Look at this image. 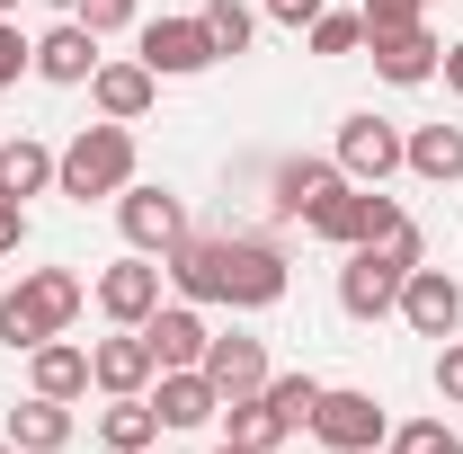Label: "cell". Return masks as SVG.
Returning <instances> with one entry per match:
<instances>
[{
    "mask_svg": "<svg viewBox=\"0 0 463 454\" xmlns=\"http://www.w3.org/2000/svg\"><path fill=\"white\" fill-rule=\"evenodd\" d=\"M383 454H463V437H446V419H410L383 437Z\"/></svg>",
    "mask_w": 463,
    "mask_h": 454,
    "instance_id": "29",
    "label": "cell"
},
{
    "mask_svg": "<svg viewBox=\"0 0 463 454\" xmlns=\"http://www.w3.org/2000/svg\"><path fill=\"white\" fill-rule=\"evenodd\" d=\"M214 454H250V446H232V437H214Z\"/></svg>",
    "mask_w": 463,
    "mask_h": 454,
    "instance_id": "37",
    "label": "cell"
},
{
    "mask_svg": "<svg viewBox=\"0 0 463 454\" xmlns=\"http://www.w3.org/2000/svg\"><path fill=\"white\" fill-rule=\"evenodd\" d=\"M116 232H125V250H143V259H170L178 241H187V205H178L170 187L134 178V187L116 196Z\"/></svg>",
    "mask_w": 463,
    "mask_h": 454,
    "instance_id": "7",
    "label": "cell"
},
{
    "mask_svg": "<svg viewBox=\"0 0 463 454\" xmlns=\"http://www.w3.org/2000/svg\"><path fill=\"white\" fill-rule=\"evenodd\" d=\"M0 454H18V446H9V437H0Z\"/></svg>",
    "mask_w": 463,
    "mask_h": 454,
    "instance_id": "39",
    "label": "cell"
},
{
    "mask_svg": "<svg viewBox=\"0 0 463 454\" xmlns=\"http://www.w3.org/2000/svg\"><path fill=\"white\" fill-rule=\"evenodd\" d=\"M152 374H161V356H152L143 330H116V339L90 347V383L99 393H152Z\"/></svg>",
    "mask_w": 463,
    "mask_h": 454,
    "instance_id": "17",
    "label": "cell"
},
{
    "mask_svg": "<svg viewBox=\"0 0 463 454\" xmlns=\"http://www.w3.org/2000/svg\"><path fill=\"white\" fill-rule=\"evenodd\" d=\"M80 303H90V277H71V268H27V277L0 294V347L62 339V330L80 321Z\"/></svg>",
    "mask_w": 463,
    "mask_h": 454,
    "instance_id": "2",
    "label": "cell"
},
{
    "mask_svg": "<svg viewBox=\"0 0 463 454\" xmlns=\"http://www.w3.org/2000/svg\"><path fill=\"white\" fill-rule=\"evenodd\" d=\"M90 303L108 312L116 330H143V321L161 312V259H143V250H134V259L99 268V277H90Z\"/></svg>",
    "mask_w": 463,
    "mask_h": 454,
    "instance_id": "10",
    "label": "cell"
},
{
    "mask_svg": "<svg viewBox=\"0 0 463 454\" xmlns=\"http://www.w3.org/2000/svg\"><path fill=\"white\" fill-rule=\"evenodd\" d=\"M268 18H277V27H294V36H303V27L321 18V0H268Z\"/></svg>",
    "mask_w": 463,
    "mask_h": 454,
    "instance_id": "35",
    "label": "cell"
},
{
    "mask_svg": "<svg viewBox=\"0 0 463 454\" xmlns=\"http://www.w3.org/2000/svg\"><path fill=\"white\" fill-rule=\"evenodd\" d=\"M134 9H143V0H71V18H80L90 36H116V27H134Z\"/></svg>",
    "mask_w": 463,
    "mask_h": 454,
    "instance_id": "33",
    "label": "cell"
},
{
    "mask_svg": "<svg viewBox=\"0 0 463 454\" xmlns=\"http://www.w3.org/2000/svg\"><path fill=\"white\" fill-rule=\"evenodd\" d=\"M27 393H45V401H80V393H90V347H71V339L27 347Z\"/></svg>",
    "mask_w": 463,
    "mask_h": 454,
    "instance_id": "23",
    "label": "cell"
},
{
    "mask_svg": "<svg viewBox=\"0 0 463 454\" xmlns=\"http://www.w3.org/2000/svg\"><path fill=\"white\" fill-rule=\"evenodd\" d=\"M152 99H161V71H152L143 54H134V62H99V71H90V108L108 116V125H143Z\"/></svg>",
    "mask_w": 463,
    "mask_h": 454,
    "instance_id": "14",
    "label": "cell"
},
{
    "mask_svg": "<svg viewBox=\"0 0 463 454\" xmlns=\"http://www.w3.org/2000/svg\"><path fill=\"white\" fill-rule=\"evenodd\" d=\"M356 187H383V178L402 170V125L392 116H374V108H356V116H339V152H330Z\"/></svg>",
    "mask_w": 463,
    "mask_h": 454,
    "instance_id": "9",
    "label": "cell"
},
{
    "mask_svg": "<svg viewBox=\"0 0 463 454\" xmlns=\"http://www.w3.org/2000/svg\"><path fill=\"white\" fill-rule=\"evenodd\" d=\"M143 339H152V356L161 365H205V303H161L152 321H143Z\"/></svg>",
    "mask_w": 463,
    "mask_h": 454,
    "instance_id": "20",
    "label": "cell"
},
{
    "mask_svg": "<svg viewBox=\"0 0 463 454\" xmlns=\"http://www.w3.org/2000/svg\"><path fill=\"white\" fill-rule=\"evenodd\" d=\"M134 125H80L71 143L54 152V196H71V205H99V196H125L134 187Z\"/></svg>",
    "mask_w": 463,
    "mask_h": 454,
    "instance_id": "3",
    "label": "cell"
},
{
    "mask_svg": "<svg viewBox=\"0 0 463 454\" xmlns=\"http://www.w3.org/2000/svg\"><path fill=\"white\" fill-rule=\"evenodd\" d=\"M428 383L446 410H463V339H437V365H428Z\"/></svg>",
    "mask_w": 463,
    "mask_h": 454,
    "instance_id": "32",
    "label": "cell"
},
{
    "mask_svg": "<svg viewBox=\"0 0 463 454\" xmlns=\"http://www.w3.org/2000/svg\"><path fill=\"white\" fill-rule=\"evenodd\" d=\"M90 71H99V36L80 27V18H62L36 36V80H54V90H90Z\"/></svg>",
    "mask_w": 463,
    "mask_h": 454,
    "instance_id": "18",
    "label": "cell"
},
{
    "mask_svg": "<svg viewBox=\"0 0 463 454\" xmlns=\"http://www.w3.org/2000/svg\"><path fill=\"white\" fill-rule=\"evenodd\" d=\"M18 454H62L71 437H80V419H71V401H45V393H27L18 410H9V428H0Z\"/></svg>",
    "mask_w": 463,
    "mask_h": 454,
    "instance_id": "19",
    "label": "cell"
},
{
    "mask_svg": "<svg viewBox=\"0 0 463 454\" xmlns=\"http://www.w3.org/2000/svg\"><path fill=\"white\" fill-rule=\"evenodd\" d=\"M196 18H205L214 54H250V45H259V9H250V0H205Z\"/></svg>",
    "mask_w": 463,
    "mask_h": 454,
    "instance_id": "26",
    "label": "cell"
},
{
    "mask_svg": "<svg viewBox=\"0 0 463 454\" xmlns=\"http://www.w3.org/2000/svg\"><path fill=\"white\" fill-rule=\"evenodd\" d=\"M392 312H402L419 339H455V330H463V285L446 277V268L419 259V268L402 277V303H392Z\"/></svg>",
    "mask_w": 463,
    "mask_h": 454,
    "instance_id": "11",
    "label": "cell"
},
{
    "mask_svg": "<svg viewBox=\"0 0 463 454\" xmlns=\"http://www.w3.org/2000/svg\"><path fill=\"white\" fill-rule=\"evenodd\" d=\"M18 9H27V0H0V18H18Z\"/></svg>",
    "mask_w": 463,
    "mask_h": 454,
    "instance_id": "38",
    "label": "cell"
},
{
    "mask_svg": "<svg viewBox=\"0 0 463 454\" xmlns=\"http://www.w3.org/2000/svg\"><path fill=\"white\" fill-rule=\"evenodd\" d=\"M437 80H446V90L463 99V45H446V54H437Z\"/></svg>",
    "mask_w": 463,
    "mask_h": 454,
    "instance_id": "36",
    "label": "cell"
},
{
    "mask_svg": "<svg viewBox=\"0 0 463 454\" xmlns=\"http://www.w3.org/2000/svg\"><path fill=\"white\" fill-rule=\"evenodd\" d=\"M99 446H108V454H152V446H161V410H152V393H108V410H99Z\"/></svg>",
    "mask_w": 463,
    "mask_h": 454,
    "instance_id": "22",
    "label": "cell"
},
{
    "mask_svg": "<svg viewBox=\"0 0 463 454\" xmlns=\"http://www.w3.org/2000/svg\"><path fill=\"white\" fill-rule=\"evenodd\" d=\"M356 18H365V36H392V27L428 18V0H356Z\"/></svg>",
    "mask_w": 463,
    "mask_h": 454,
    "instance_id": "30",
    "label": "cell"
},
{
    "mask_svg": "<svg viewBox=\"0 0 463 454\" xmlns=\"http://www.w3.org/2000/svg\"><path fill=\"white\" fill-rule=\"evenodd\" d=\"M134 54L152 62L161 80H196V71H214V36H205V18L187 9V18H143V36H134Z\"/></svg>",
    "mask_w": 463,
    "mask_h": 454,
    "instance_id": "8",
    "label": "cell"
},
{
    "mask_svg": "<svg viewBox=\"0 0 463 454\" xmlns=\"http://www.w3.org/2000/svg\"><path fill=\"white\" fill-rule=\"evenodd\" d=\"M18 250H27V196L0 187V259H18Z\"/></svg>",
    "mask_w": 463,
    "mask_h": 454,
    "instance_id": "34",
    "label": "cell"
},
{
    "mask_svg": "<svg viewBox=\"0 0 463 454\" xmlns=\"http://www.w3.org/2000/svg\"><path fill=\"white\" fill-rule=\"evenodd\" d=\"M402 170L428 187H455L463 178V125H410L402 134Z\"/></svg>",
    "mask_w": 463,
    "mask_h": 454,
    "instance_id": "21",
    "label": "cell"
},
{
    "mask_svg": "<svg viewBox=\"0 0 463 454\" xmlns=\"http://www.w3.org/2000/svg\"><path fill=\"white\" fill-rule=\"evenodd\" d=\"M268 374H277V365H268V339H250V330H214V339H205V383L223 401H250Z\"/></svg>",
    "mask_w": 463,
    "mask_h": 454,
    "instance_id": "15",
    "label": "cell"
},
{
    "mask_svg": "<svg viewBox=\"0 0 463 454\" xmlns=\"http://www.w3.org/2000/svg\"><path fill=\"white\" fill-rule=\"evenodd\" d=\"M223 437H232V446H250V454H277L294 428L277 419V401H268V393H250V401H223Z\"/></svg>",
    "mask_w": 463,
    "mask_h": 454,
    "instance_id": "24",
    "label": "cell"
},
{
    "mask_svg": "<svg viewBox=\"0 0 463 454\" xmlns=\"http://www.w3.org/2000/svg\"><path fill=\"white\" fill-rule=\"evenodd\" d=\"M36 71V36H18V18H0V90H18Z\"/></svg>",
    "mask_w": 463,
    "mask_h": 454,
    "instance_id": "31",
    "label": "cell"
},
{
    "mask_svg": "<svg viewBox=\"0 0 463 454\" xmlns=\"http://www.w3.org/2000/svg\"><path fill=\"white\" fill-rule=\"evenodd\" d=\"M259 393L277 401V419H286L294 437H303V428H312V410H321V383H312V374H268Z\"/></svg>",
    "mask_w": 463,
    "mask_h": 454,
    "instance_id": "28",
    "label": "cell"
},
{
    "mask_svg": "<svg viewBox=\"0 0 463 454\" xmlns=\"http://www.w3.org/2000/svg\"><path fill=\"white\" fill-rule=\"evenodd\" d=\"M286 250L277 241H259V232H214V303L232 312H268V303H286Z\"/></svg>",
    "mask_w": 463,
    "mask_h": 454,
    "instance_id": "4",
    "label": "cell"
},
{
    "mask_svg": "<svg viewBox=\"0 0 463 454\" xmlns=\"http://www.w3.org/2000/svg\"><path fill=\"white\" fill-rule=\"evenodd\" d=\"M303 45L321 62H347V54H365V18H356V9H321V18L303 27Z\"/></svg>",
    "mask_w": 463,
    "mask_h": 454,
    "instance_id": "27",
    "label": "cell"
},
{
    "mask_svg": "<svg viewBox=\"0 0 463 454\" xmlns=\"http://www.w3.org/2000/svg\"><path fill=\"white\" fill-rule=\"evenodd\" d=\"M365 54H374V80H392V90H428L437 80V27L419 18V27H392V36H365Z\"/></svg>",
    "mask_w": 463,
    "mask_h": 454,
    "instance_id": "13",
    "label": "cell"
},
{
    "mask_svg": "<svg viewBox=\"0 0 463 454\" xmlns=\"http://www.w3.org/2000/svg\"><path fill=\"white\" fill-rule=\"evenodd\" d=\"M339 178H347V170H339V161H321V152H286V161L268 170V196H277V214H286V223H303Z\"/></svg>",
    "mask_w": 463,
    "mask_h": 454,
    "instance_id": "16",
    "label": "cell"
},
{
    "mask_svg": "<svg viewBox=\"0 0 463 454\" xmlns=\"http://www.w3.org/2000/svg\"><path fill=\"white\" fill-rule=\"evenodd\" d=\"M152 410H161L170 437H187V428H214L223 419V393L205 383V365H161L152 374Z\"/></svg>",
    "mask_w": 463,
    "mask_h": 454,
    "instance_id": "12",
    "label": "cell"
},
{
    "mask_svg": "<svg viewBox=\"0 0 463 454\" xmlns=\"http://www.w3.org/2000/svg\"><path fill=\"white\" fill-rule=\"evenodd\" d=\"M428 259V241H419V223H392L383 241H356L339 268V312L347 321H383L392 303H402V277Z\"/></svg>",
    "mask_w": 463,
    "mask_h": 454,
    "instance_id": "1",
    "label": "cell"
},
{
    "mask_svg": "<svg viewBox=\"0 0 463 454\" xmlns=\"http://www.w3.org/2000/svg\"><path fill=\"white\" fill-rule=\"evenodd\" d=\"M0 187H9V196H54V152H45L36 134H9V143H0Z\"/></svg>",
    "mask_w": 463,
    "mask_h": 454,
    "instance_id": "25",
    "label": "cell"
},
{
    "mask_svg": "<svg viewBox=\"0 0 463 454\" xmlns=\"http://www.w3.org/2000/svg\"><path fill=\"white\" fill-rule=\"evenodd\" d=\"M374 454H383V446H374Z\"/></svg>",
    "mask_w": 463,
    "mask_h": 454,
    "instance_id": "40",
    "label": "cell"
},
{
    "mask_svg": "<svg viewBox=\"0 0 463 454\" xmlns=\"http://www.w3.org/2000/svg\"><path fill=\"white\" fill-rule=\"evenodd\" d=\"M392 223H410V214L392 205V196H383V187H356V178H339V187H330V196H321V205L303 214V232H312V241H330V250L383 241Z\"/></svg>",
    "mask_w": 463,
    "mask_h": 454,
    "instance_id": "5",
    "label": "cell"
},
{
    "mask_svg": "<svg viewBox=\"0 0 463 454\" xmlns=\"http://www.w3.org/2000/svg\"><path fill=\"white\" fill-rule=\"evenodd\" d=\"M312 437L330 454H374L392 437V410L374 393H356V383H321V410H312Z\"/></svg>",
    "mask_w": 463,
    "mask_h": 454,
    "instance_id": "6",
    "label": "cell"
}]
</instances>
